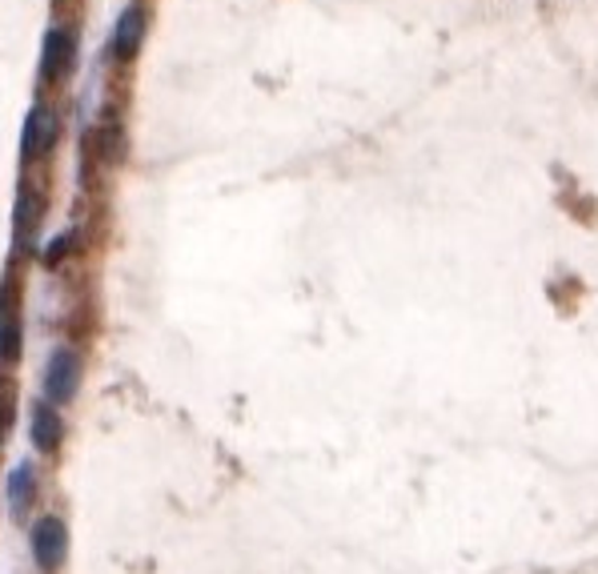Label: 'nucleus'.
I'll return each instance as SVG.
<instances>
[{
	"mask_svg": "<svg viewBox=\"0 0 598 574\" xmlns=\"http://www.w3.org/2000/svg\"><path fill=\"white\" fill-rule=\"evenodd\" d=\"M28 559L40 574H61L68 559V522L53 510L28 519Z\"/></svg>",
	"mask_w": 598,
	"mask_h": 574,
	"instance_id": "f257e3e1",
	"label": "nucleus"
},
{
	"mask_svg": "<svg viewBox=\"0 0 598 574\" xmlns=\"http://www.w3.org/2000/svg\"><path fill=\"white\" fill-rule=\"evenodd\" d=\"M80 378H85V361H80L77 346H56L44 361V374H40V398H49L65 410L68 401L77 398Z\"/></svg>",
	"mask_w": 598,
	"mask_h": 574,
	"instance_id": "f03ea898",
	"label": "nucleus"
},
{
	"mask_svg": "<svg viewBox=\"0 0 598 574\" xmlns=\"http://www.w3.org/2000/svg\"><path fill=\"white\" fill-rule=\"evenodd\" d=\"M65 442V410L49 398H37L28 406V446L37 458H53Z\"/></svg>",
	"mask_w": 598,
	"mask_h": 574,
	"instance_id": "7ed1b4c3",
	"label": "nucleus"
},
{
	"mask_svg": "<svg viewBox=\"0 0 598 574\" xmlns=\"http://www.w3.org/2000/svg\"><path fill=\"white\" fill-rule=\"evenodd\" d=\"M37 495H40V470L33 458H21L9 467L4 474V507L13 514L16 522H28L33 507H37Z\"/></svg>",
	"mask_w": 598,
	"mask_h": 574,
	"instance_id": "20e7f679",
	"label": "nucleus"
},
{
	"mask_svg": "<svg viewBox=\"0 0 598 574\" xmlns=\"http://www.w3.org/2000/svg\"><path fill=\"white\" fill-rule=\"evenodd\" d=\"M77 65V33L73 28H49V37L40 44V77L44 80H56V77H68Z\"/></svg>",
	"mask_w": 598,
	"mask_h": 574,
	"instance_id": "39448f33",
	"label": "nucleus"
},
{
	"mask_svg": "<svg viewBox=\"0 0 598 574\" xmlns=\"http://www.w3.org/2000/svg\"><path fill=\"white\" fill-rule=\"evenodd\" d=\"M0 358H21V297L13 290V278H4L0 285Z\"/></svg>",
	"mask_w": 598,
	"mask_h": 574,
	"instance_id": "423d86ee",
	"label": "nucleus"
},
{
	"mask_svg": "<svg viewBox=\"0 0 598 574\" xmlns=\"http://www.w3.org/2000/svg\"><path fill=\"white\" fill-rule=\"evenodd\" d=\"M61 141V120H56L53 109L44 105H33L25 120V153L28 157H44V153H53V145Z\"/></svg>",
	"mask_w": 598,
	"mask_h": 574,
	"instance_id": "0eeeda50",
	"label": "nucleus"
},
{
	"mask_svg": "<svg viewBox=\"0 0 598 574\" xmlns=\"http://www.w3.org/2000/svg\"><path fill=\"white\" fill-rule=\"evenodd\" d=\"M141 33H145V9H141V4H129L117 21V37H113L117 56H133L137 44H141Z\"/></svg>",
	"mask_w": 598,
	"mask_h": 574,
	"instance_id": "6e6552de",
	"label": "nucleus"
},
{
	"mask_svg": "<svg viewBox=\"0 0 598 574\" xmlns=\"http://www.w3.org/2000/svg\"><path fill=\"white\" fill-rule=\"evenodd\" d=\"M68 245H73V233H68V238L61 233V238L49 245V254H44V257H49V262H61V254H68Z\"/></svg>",
	"mask_w": 598,
	"mask_h": 574,
	"instance_id": "1a4fd4ad",
	"label": "nucleus"
},
{
	"mask_svg": "<svg viewBox=\"0 0 598 574\" xmlns=\"http://www.w3.org/2000/svg\"><path fill=\"white\" fill-rule=\"evenodd\" d=\"M4 426H9V418H4V410H0V438H4Z\"/></svg>",
	"mask_w": 598,
	"mask_h": 574,
	"instance_id": "9d476101",
	"label": "nucleus"
}]
</instances>
